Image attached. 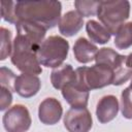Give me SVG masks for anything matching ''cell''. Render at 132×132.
I'll return each mask as SVG.
<instances>
[{
    "label": "cell",
    "mask_w": 132,
    "mask_h": 132,
    "mask_svg": "<svg viewBox=\"0 0 132 132\" xmlns=\"http://www.w3.org/2000/svg\"><path fill=\"white\" fill-rule=\"evenodd\" d=\"M41 82L37 75L22 73L16 76L14 81V92L21 97L30 98L35 96L40 90Z\"/></svg>",
    "instance_id": "cell-12"
},
{
    "label": "cell",
    "mask_w": 132,
    "mask_h": 132,
    "mask_svg": "<svg viewBox=\"0 0 132 132\" xmlns=\"http://www.w3.org/2000/svg\"><path fill=\"white\" fill-rule=\"evenodd\" d=\"M76 80L88 91L101 89L112 85L113 71L102 64H94L91 67L81 66L75 70Z\"/></svg>",
    "instance_id": "cell-6"
},
{
    "label": "cell",
    "mask_w": 132,
    "mask_h": 132,
    "mask_svg": "<svg viewBox=\"0 0 132 132\" xmlns=\"http://www.w3.org/2000/svg\"><path fill=\"white\" fill-rule=\"evenodd\" d=\"M2 123L7 132H26L29 130L32 120L25 105L15 104L4 113Z\"/></svg>",
    "instance_id": "cell-7"
},
{
    "label": "cell",
    "mask_w": 132,
    "mask_h": 132,
    "mask_svg": "<svg viewBox=\"0 0 132 132\" xmlns=\"http://www.w3.org/2000/svg\"><path fill=\"white\" fill-rule=\"evenodd\" d=\"M82 16L74 10L67 11L63 16H61V20L58 24L60 33L66 37H71L77 34L78 31L82 28Z\"/></svg>",
    "instance_id": "cell-14"
},
{
    "label": "cell",
    "mask_w": 132,
    "mask_h": 132,
    "mask_svg": "<svg viewBox=\"0 0 132 132\" xmlns=\"http://www.w3.org/2000/svg\"><path fill=\"white\" fill-rule=\"evenodd\" d=\"M64 126L68 132H89L93 126L91 112L87 107H71L64 116Z\"/></svg>",
    "instance_id": "cell-8"
},
{
    "label": "cell",
    "mask_w": 132,
    "mask_h": 132,
    "mask_svg": "<svg viewBox=\"0 0 132 132\" xmlns=\"http://www.w3.org/2000/svg\"><path fill=\"white\" fill-rule=\"evenodd\" d=\"M69 52V42L58 35L47 37L37 51L40 65L47 68H57L66 60Z\"/></svg>",
    "instance_id": "cell-4"
},
{
    "label": "cell",
    "mask_w": 132,
    "mask_h": 132,
    "mask_svg": "<svg viewBox=\"0 0 132 132\" xmlns=\"http://www.w3.org/2000/svg\"><path fill=\"white\" fill-rule=\"evenodd\" d=\"M12 44L11 63L23 73L40 74L42 69L37 58L38 48L19 35L15 36Z\"/></svg>",
    "instance_id": "cell-2"
},
{
    "label": "cell",
    "mask_w": 132,
    "mask_h": 132,
    "mask_svg": "<svg viewBox=\"0 0 132 132\" xmlns=\"http://www.w3.org/2000/svg\"><path fill=\"white\" fill-rule=\"evenodd\" d=\"M121 111L125 119L132 120V89L130 87L124 89L121 94Z\"/></svg>",
    "instance_id": "cell-20"
},
{
    "label": "cell",
    "mask_w": 132,
    "mask_h": 132,
    "mask_svg": "<svg viewBox=\"0 0 132 132\" xmlns=\"http://www.w3.org/2000/svg\"><path fill=\"white\" fill-rule=\"evenodd\" d=\"M86 31L91 41L99 44H105L109 41L111 34L110 32L100 23L94 20H90L86 24Z\"/></svg>",
    "instance_id": "cell-17"
},
{
    "label": "cell",
    "mask_w": 132,
    "mask_h": 132,
    "mask_svg": "<svg viewBox=\"0 0 132 132\" xmlns=\"http://www.w3.org/2000/svg\"><path fill=\"white\" fill-rule=\"evenodd\" d=\"M15 29L16 35L23 37L37 48H39L40 44L44 41L46 29L38 24L30 21H19L15 25Z\"/></svg>",
    "instance_id": "cell-10"
},
{
    "label": "cell",
    "mask_w": 132,
    "mask_h": 132,
    "mask_svg": "<svg viewBox=\"0 0 132 132\" xmlns=\"http://www.w3.org/2000/svg\"><path fill=\"white\" fill-rule=\"evenodd\" d=\"M61 91H62V96L71 107L73 108L87 107L90 91L84 88L76 80V78L71 82L67 84Z\"/></svg>",
    "instance_id": "cell-9"
},
{
    "label": "cell",
    "mask_w": 132,
    "mask_h": 132,
    "mask_svg": "<svg viewBox=\"0 0 132 132\" xmlns=\"http://www.w3.org/2000/svg\"><path fill=\"white\" fill-rule=\"evenodd\" d=\"M98 51V47L85 37H79L73 45L74 57L76 61L81 64H86L95 60Z\"/></svg>",
    "instance_id": "cell-15"
},
{
    "label": "cell",
    "mask_w": 132,
    "mask_h": 132,
    "mask_svg": "<svg viewBox=\"0 0 132 132\" xmlns=\"http://www.w3.org/2000/svg\"><path fill=\"white\" fill-rule=\"evenodd\" d=\"M12 102V95L11 91L8 90L5 87H1V105H0V110H5Z\"/></svg>",
    "instance_id": "cell-24"
},
{
    "label": "cell",
    "mask_w": 132,
    "mask_h": 132,
    "mask_svg": "<svg viewBox=\"0 0 132 132\" xmlns=\"http://www.w3.org/2000/svg\"><path fill=\"white\" fill-rule=\"evenodd\" d=\"M119 101L113 95L103 96L97 103L96 116L101 124H106L112 121L119 112Z\"/></svg>",
    "instance_id": "cell-13"
},
{
    "label": "cell",
    "mask_w": 132,
    "mask_h": 132,
    "mask_svg": "<svg viewBox=\"0 0 132 132\" xmlns=\"http://www.w3.org/2000/svg\"><path fill=\"white\" fill-rule=\"evenodd\" d=\"M127 56L120 55L110 47H102L98 51L95 62L102 64L113 71V86H121L132 77V68L127 65Z\"/></svg>",
    "instance_id": "cell-5"
},
{
    "label": "cell",
    "mask_w": 132,
    "mask_h": 132,
    "mask_svg": "<svg viewBox=\"0 0 132 132\" xmlns=\"http://www.w3.org/2000/svg\"><path fill=\"white\" fill-rule=\"evenodd\" d=\"M1 14L4 21L16 25L18 18L15 14V2L3 1L1 2Z\"/></svg>",
    "instance_id": "cell-22"
},
{
    "label": "cell",
    "mask_w": 132,
    "mask_h": 132,
    "mask_svg": "<svg viewBox=\"0 0 132 132\" xmlns=\"http://www.w3.org/2000/svg\"><path fill=\"white\" fill-rule=\"evenodd\" d=\"M131 89H132V79H131V82H130V86H129Z\"/></svg>",
    "instance_id": "cell-26"
},
{
    "label": "cell",
    "mask_w": 132,
    "mask_h": 132,
    "mask_svg": "<svg viewBox=\"0 0 132 132\" xmlns=\"http://www.w3.org/2000/svg\"><path fill=\"white\" fill-rule=\"evenodd\" d=\"M101 1H93V0H76L74 1V6L76 11L81 16H92L97 14L98 8Z\"/></svg>",
    "instance_id": "cell-19"
},
{
    "label": "cell",
    "mask_w": 132,
    "mask_h": 132,
    "mask_svg": "<svg viewBox=\"0 0 132 132\" xmlns=\"http://www.w3.org/2000/svg\"><path fill=\"white\" fill-rule=\"evenodd\" d=\"M76 78V73L70 64H64L55 68L51 73V81L55 89L62 90L67 84Z\"/></svg>",
    "instance_id": "cell-16"
},
{
    "label": "cell",
    "mask_w": 132,
    "mask_h": 132,
    "mask_svg": "<svg viewBox=\"0 0 132 132\" xmlns=\"http://www.w3.org/2000/svg\"><path fill=\"white\" fill-rule=\"evenodd\" d=\"M130 15V2L127 0L117 1H101L97 18L102 25L110 32L116 35L119 28L125 24Z\"/></svg>",
    "instance_id": "cell-3"
},
{
    "label": "cell",
    "mask_w": 132,
    "mask_h": 132,
    "mask_svg": "<svg viewBox=\"0 0 132 132\" xmlns=\"http://www.w3.org/2000/svg\"><path fill=\"white\" fill-rule=\"evenodd\" d=\"M62 4L59 1H16L15 14L19 21H30L44 27L54 28L61 20Z\"/></svg>",
    "instance_id": "cell-1"
},
{
    "label": "cell",
    "mask_w": 132,
    "mask_h": 132,
    "mask_svg": "<svg viewBox=\"0 0 132 132\" xmlns=\"http://www.w3.org/2000/svg\"><path fill=\"white\" fill-rule=\"evenodd\" d=\"M0 77H1V87H5L10 91H14V81L16 76L10 69L2 66L0 69Z\"/></svg>",
    "instance_id": "cell-23"
},
{
    "label": "cell",
    "mask_w": 132,
    "mask_h": 132,
    "mask_svg": "<svg viewBox=\"0 0 132 132\" xmlns=\"http://www.w3.org/2000/svg\"><path fill=\"white\" fill-rule=\"evenodd\" d=\"M1 60H5L8 56L12 53V46L11 44V32L7 30L6 28H1Z\"/></svg>",
    "instance_id": "cell-21"
},
{
    "label": "cell",
    "mask_w": 132,
    "mask_h": 132,
    "mask_svg": "<svg viewBox=\"0 0 132 132\" xmlns=\"http://www.w3.org/2000/svg\"><path fill=\"white\" fill-rule=\"evenodd\" d=\"M114 45L119 50H127L132 45V22L122 25L116 33Z\"/></svg>",
    "instance_id": "cell-18"
},
{
    "label": "cell",
    "mask_w": 132,
    "mask_h": 132,
    "mask_svg": "<svg viewBox=\"0 0 132 132\" xmlns=\"http://www.w3.org/2000/svg\"><path fill=\"white\" fill-rule=\"evenodd\" d=\"M63 114V107L61 102L54 98H45L38 107V118L44 125L57 124Z\"/></svg>",
    "instance_id": "cell-11"
},
{
    "label": "cell",
    "mask_w": 132,
    "mask_h": 132,
    "mask_svg": "<svg viewBox=\"0 0 132 132\" xmlns=\"http://www.w3.org/2000/svg\"><path fill=\"white\" fill-rule=\"evenodd\" d=\"M126 62H127V65H128L130 68H132V53L129 54V55L127 56V60H126Z\"/></svg>",
    "instance_id": "cell-25"
}]
</instances>
